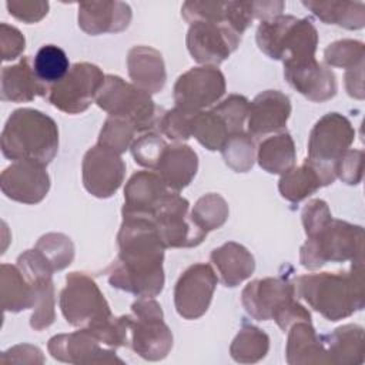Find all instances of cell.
<instances>
[{
    "mask_svg": "<svg viewBox=\"0 0 365 365\" xmlns=\"http://www.w3.org/2000/svg\"><path fill=\"white\" fill-rule=\"evenodd\" d=\"M118 254L108 268L113 288L140 298H154L164 288V250L154 222L148 217L123 215L117 234Z\"/></svg>",
    "mask_w": 365,
    "mask_h": 365,
    "instance_id": "obj_1",
    "label": "cell"
},
{
    "mask_svg": "<svg viewBox=\"0 0 365 365\" xmlns=\"http://www.w3.org/2000/svg\"><path fill=\"white\" fill-rule=\"evenodd\" d=\"M295 295L328 321H339L365 305L364 257L352 261L348 272H312L294 281Z\"/></svg>",
    "mask_w": 365,
    "mask_h": 365,
    "instance_id": "obj_2",
    "label": "cell"
},
{
    "mask_svg": "<svg viewBox=\"0 0 365 365\" xmlns=\"http://www.w3.org/2000/svg\"><path fill=\"white\" fill-rule=\"evenodd\" d=\"M58 150V127L47 114L34 108H17L1 131V153L13 161L47 165Z\"/></svg>",
    "mask_w": 365,
    "mask_h": 365,
    "instance_id": "obj_3",
    "label": "cell"
},
{
    "mask_svg": "<svg viewBox=\"0 0 365 365\" xmlns=\"http://www.w3.org/2000/svg\"><path fill=\"white\" fill-rule=\"evenodd\" d=\"M241 302L254 319H274L284 332L295 322H311L309 311L297 301L294 284L284 277H267L248 282L241 292Z\"/></svg>",
    "mask_w": 365,
    "mask_h": 365,
    "instance_id": "obj_4",
    "label": "cell"
},
{
    "mask_svg": "<svg viewBox=\"0 0 365 365\" xmlns=\"http://www.w3.org/2000/svg\"><path fill=\"white\" fill-rule=\"evenodd\" d=\"M255 40L264 54L285 64L315 58L318 31L311 19L279 14L259 23Z\"/></svg>",
    "mask_w": 365,
    "mask_h": 365,
    "instance_id": "obj_5",
    "label": "cell"
},
{
    "mask_svg": "<svg viewBox=\"0 0 365 365\" xmlns=\"http://www.w3.org/2000/svg\"><path fill=\"white\" fill-rule=\"evenodd\" d=\"M364 257V228L332 218L307 235L299 251V262L307 269H318L327 262H345Z\"/></svg>",
    "mask_w": 365,
    "mask_h": 365,
    "instance_id": "obj_6",
    "label": "cell"
},
{
    "mask_svg": "<svg viewBox=\"0 0 365 365\" xmlns=\"http://www.w3.org/2000/svg\"><path fill=\"white\" fill-rule=\"evenodd\" d=\"M96 104L111 117L128 120L137 133H147L158 127L163 115V110L155 106L148 93L114 74L106 76Z\"/></svg>",
    "mask_w": 365,
    "mask_h": 365,
    "instance_id": "obj_7",
    "label": "cell"
},
{
    "mask_svg": "<svg viewBox=\"0 0 365 365\" xmlns=\"http://www.w3.org/2000/svg\"><path fill=\"white\" fill-rule=\"evenodd\" d=\"M58 304L64 319L70 325L87 331L96 329L113 317L110 305L96 281L78 271L67 274Z\"/></svg>",
    "mask_w": 365,
    "mask_h": 365,
    "instance_id": "obj_8",
    "label": "cell"
},
{
    "mask_svg": "<svg viewBox=\"0 0 365 365\" xmlns=\"http://www.w3.org/2000/svg\"><path fill=\"white\" fill-rule=\"evenodd\" d=\"M128 346L147 361L164 359L173 348V334L164 322L161 305L154 298L131 304Z\"/></svg>",
    "mask_w": 365,
    "mask_h": 365,
    "instance_id": "obj_9",
    "label": "cell"
},
{
    "mask_svg": "<svg viewBox=\"0 0 365 365\" xmlns=\"http://www.w3.org/2000/svg\"><path fill=\"white\" fill-rule=\"evenodd\" d=\"M250 101L240 94H231L215 107L198 111L191 118V137L210 151L221 150L225 141L244 131Z\"/></svg>",
    "mask_w": 365,
    "mask_h": 365,
    "instance_id": "obj_10",
    "label": "cell"
},
{
    "mask_svg": "<svg viewBox=\"0 0 365 365\" xmlns=\"http://www.w3.org/2000/svg\"><path fill=\"white\" fill-rule=\"evenodd\" d=\"M106 76L101 68L91 63H76L66 77L47 90L48 103L67 114H80L96 101Z\"/></svg>",
    "mask_w": 365,
    "mask_h": 365,
    "instance_id": "obj_11",
    "label": "cell"
},
{
    "mask_svg": "<svg viewBox=\"0 0 365 365\" xmlns=\"http://www.w3.org/2000/svg\"><path fill=\"white\" fill-rule=\"evenodd\" d=\"M190 202L177 191L168 190L148 218L154 222L165 248H191L200 245L207 234L198 231L190 220Z\"/></svg>",
    "mask_w": 365,
    "mask_h": 365,
    "instance_id": "obj_12",
    "label": "cell"
},
{
    "mask_svg": "<svg viewBox=\"0 0 365 365\" xmlns=\"http://www.w3.org/2000/svg\"><path fill=\"white\" fill-rule=\"evenodd\" d=\"M225 77L215 66L192 67L182 73L173 88L175 107L188 113L202 111L225 93Z\"/></svg>",
    "mask_w": 365,
    "mask_h": 365,
    "instance_id": "obj_13",
    "label": "cell"
},
{
    "mask_svg": "<svg viewBox=\"0 0 365 365\" xmlns=\"http://www.w3.org/2000/svg\"><path fill=\"white\" fill-rule=\"evenodd\" d=\"M241 34L227 24L197 20L190 23L187 31V48L191 57L204 66H218L237 50Z\"/></svg>",
    "mask_w": 365,
    "mask_h": 365,
    "instance_id": "obj_14",
    "label": "cell"
},
{
    "mask_svg": "<svg viewBox=\"0 0 365 365\" xmlns=\"http://www.w3.org/2000/svg\"><path fill=\"white\" fill-rule=\"evenodd\" d=\"M16 265L30 282L37 297V302L30 317V327L34 331H43L44 328H48L56 319V299L53 284L54 269L36 248L27 250L20 254Z\"/></svg>",
    "mask_w": 365,
    "mask_h": 365,
    "instance_id": "obj_15",
    "label": "cell"
},
{
    "mask_svg": "<svg viewBox=\"0 0 365 365\" xmlns=\"http://www.w3.org/2000/svg\"><path fill=\"white\" fill-rule=\"evenodd\" d=\"M218 277L205 262L190 265L177 279L174 287V305L184 319H197L210 308Z\"/></svg>",
    "mask_w": 365,
    "mask_h": 365,
    "instance_id": "obj_16",
    "label": "cell"
},
{
    "mask_svg": "<svg viewBox=\"0 0 365 365\" xmlns=\"http://www.w3.org/2000/svg\"><path fill=\"white\" fill-rule=\"evenodd\" d=\"M355 138L351 121L339 113L322 115L309 133L308 157L309 160L334 167L339 157L349 150Z\"/></svg>",
    "mask_w": 365,
    "mask_h": 365,
    "instance_id": "obj_17",
    "label": "cell"
},
{
    "mask_svg": "<svg viewBox=\"0 0 365 365\" xmlns=\"http://www.w3.org/2000/svg\"><path fill=\"white\" fill-rule=\"evenodd\" d=\"M81 174L83 185L91 195L108 198L123 184L125 164L120 154L97 144L84 154Z\"/></svg>",
    "mask_w": 365,
    "mask_h": 365,
    "instance_id": "obj_18",
    "label": "cell"
},
{
    "mask_svg": "<svg viewBox=\"0 0 365 365\" xmlns=\"http://www.w3.org/2000/svg\"><path fill=\"white\" fill-rule=\"evenodd\" d=\"M47 349L54 359L66 364H124L113 348H103L101 342L83 328L70 334L51 336Z\"/></svg>",
    "mask_w": 365,
    "mask_h": 365,
    "instance_id": "obj_19",
    "label": "cell"
},
{
    "mask_svg": "<svg viewBox=\"0 0 365 365\" xmlns=\"http://www.w3.org/2000/svg\"><path fill=\"white\" fill-rule=\"evenodd\" d=\"M3 194L17 202L37 204L50 190V177L46 165L34 161H14L0 175Z\"/></svg>",
    "mask_w": 365,
    "mask_h": 365,
    "instance_id": "obj_20",
    "label": "cell"
},
{
    "mask_svg": "<svg viewBox=\"0 0 365 365\" xmlns=\"http://www.w3.org/2000/svg\"><path fill=\"white\" fill-rule=\"evenodd\" d=\"M284 76L288 84L309 101L324 103L336 94L334 71L324 67L315 58L285 63Z\"/></svg>",
    "mask_w": 365,
    "mask_h": 365,
    "instance_id": "obj_21",
    "label": "cell"
},
{
    "mask_svg": "<svg viewBox=\"0 0 365 365\" xmlns=\"http://www.w3.org/2000/svg\"><path fill=\"white\" fill-rule=\"evenodd\" d=\"M291 114L288 96L278 90L259 93L251 103L247 115V133L251 137L282 131Z\"/></svg>",
    "mask_w": 365,
    "mask_h": 365,
    "instance_id": "obj_22",
    "label": "cell"
},
{
    "mask_svg": "<svg viewBox=\"0 0 365 365\" xmlns=\"http://www.w3.org/2000/svg\"><path fill=\"white\" fill-rule=\"evenodd\" d=\"M335 178L336 175L334 167L305 158L301 165L292 167L287 173L281 174L278 190L285 200L299 202L319 188L332 184Z\"/></svg>",
    "mask_w": 365,
    "mask_h": 365,
    "instance_id": "obj_23",
    "label": "cell"
},
{
    "mask_svg": "<svg viewBox=\"0 0 365 365\" xmlns=\"http://www.w3.org/2000/svg\"><path fill=\"white\" fill-rule=\"evenodd\" d=\"M133 13L124 1H83L78 4V27L90 34L120 33L130 26Z\"/></svg>",
    "mask_w": 365,
    "mask_h": 365,
    "instance_id": "obj_24",
    "label": "cell"
},
{
    "mask_svg": "<svg viewBox=\"0 0 365 365\" xmlns=\"http://www.w3.org/2000/svg\"><path fill=\"white\" fill-rule=\"evenodd\" d=\"M170 188L154 171H137L125 184L123 215L148 217Z\"/></svg>",
    "mask_w": 365,
    "mask_h": 365,
    "instance_id": "obj_25",
    "label": "cell"
},
{
    "mask_svg": "<svg viewBox=\"0 0 365 365\" xmlns=\"http://www.w3.org/2000/svg\"><path fill=\"white\" fill-rule=\"evenodd\" d=\"M0 84L1 100L11 103H27L38 96L46 97L48 90V86L38 80L30 57L3 67Z\"/></svg>",
    "mask_w": 365,
    "mask_h": 365,
    "instance_id": "obj_26",
    "label": "cell"
},
{
    "mask_svg": "<svg viewBox=\"0 0 365 365\" xmlns=\"http://www.w3.org/2000/svg\"><path fill=\"white\" fill-rule=\"evenodd\" d=\"M127 68L133 84L148 94L160 93L165 86V64L161 53L153 47L134 46L130 48Z\"/></svg>",
    "mask_w": 365,
    "mask_h": 365,
    "instance_id": "obj_27",
    "label": "cell"
},
{
    "mask_svg": "<svg viewBox=\"0 0 365 365\" xmlns=\"http://www.w3.org/2000/svg\"><path fill=\"white\" fill-rule=\"evenodd\" d=\"M198 170L197 153L187 144H168L160 158L155 173L173 191L185 188Z\"/></svg>",
    "mask_w": 365,
    "mask_h": 365,
    "instance_id": "obj_28",
    "label": "cell"
},
{
    "mask_svg": "<svg viewBox=\"0 0 365 365\" xmlns=\"http://www.w3.org/2000/svg\"><path fill=\"white\" fill-rule=\"evenodd\" d=\"M210 259L220 274L222 285L234 288L251 277L255 269L252 254L241 244L228 241L212 250Z\"/></svg>",
    "mask_w": 365,
    "mask_h": 365,
    "instance_id": "obj_29",
    "label": "cell"
},
{
    "mask_svg": "<svg viewBox=\"0 0 365 365\" xmlns=\"http://www.w3.org/2000/svg\"><path fill=\"white\" fill-rule=\"evenodd\" d=\"M285 354L289 365L328 364L322 336L315 332L308 321H299L291 325Z\"/></svg>",
    "mask_w": 365,
    "mask_h": 365,
    "instance_id": "obj_30",
    "label": "cell"
},
{
    "mask_svg": "<svg viewBox=\"0 0 365 365\" xmlns=\"http://www.w3.org/2000/svg\"><path fill=\"white\" fill-rule=\"evenodd\" d=\"M328 364H362L364 361V328L356 324L338 327L322 336Z\"/></svg>",
    "mask_w": 365,
    "mask_h": 365,
    "instance_id": "obj_31",
    "label": "cell"
},
{
    "mask_svg": "<svg viewBox=\"0 0 365 365\" xmlns=\"http://www.w3.org/2000/svg\"><path fill=\"white\" fill-rule=\"evenodd\" d=\"M0 297L4 312H20L34 308L36 292L17 265L1 264L0 267Z\"/></svg>",
    "mask_w": 365,
    "mask_h": 365,
    "instance_id": "obj_32",
    "label": "cell"
},
{
    "mask_svg": "<svg viewBox=\"0 0 365 365\" xmlns=\"http://www.w3.org/2000/svg\"><path fill=\"white\" fill-rule=\"evenodd\" d=\"M259 167L269 174H284L295 167V144L288 131H279L264 138L257 148Z\"/></svg>",
    "mask_w": 365,
    "mask_h": 365,
    "instance_id": "obj_33",
    "label": "cell"
},
{
    "mask_svg": "<svg viewBox=\"0 0 365 365\" xmlns=\"http://www.w3.org/2000/svg\"><path fill=\"white\" fill-rule=\"evenodd\" d=\"M325 24H335L346 30L365 26V4L362 1H302Z\"/></svg>",
    "mask_w": 365,
    "mask_h": 365,
    "instance_id": "obj_34",
    "label": "cell"
},
{
    "mask_svg": "<svg viewBox=\"0 0 365 365\" xmlns=\"http://www.w3.org/2000/svg\"><path fill=\"white\" fill-rule=\"evenodd\" d=\"M269 349V336L251 324H244L230 346L231 358L240 364H255L265 358Z\"/></svg>",
    "mask_w": 365,
    "mask_h": 365,
    "instance_id": "obj_35",
    "label": "cell"
},
{
    "mask_svg": "<svg viewBox=\"0 0 365 365\" xmlns=\"http://www.w3.org/2000/svg\"><path fill=\"white\" fill-rule=\"evenodd\" d=\"M228 214L230 208L227 201L220 194L210 192L197 200L190 212V220L198 231L208 234L210 231L222 227Z\"/></svg>",
    "mask_w": 365,
    "mask_h": 365,
    "instance_id": "obj_36",
    "label": "cell"
},
{
    "mask_svg": "<svg viewBox=\"0 0 365 365\" xmlns=\"http://www.w3.org/2000/svg\"><path fill=\"white\" fill-rule=\"evenodd\" d=\"M33 68L41 83L51 86L66 77L70 70V61L63 48L46 44L37 50L33 58Z\"/></svg>",
    "mask_w": 365,
    "mask_h": 365,
    "instance_id": "obj_37",
    "label": "cell"
},
{
    "mask_svg": "<svg viewBox=\"0 0 365 365\" xmlns=\"http://www.w3.org/2000/svg\"><path fill=\"white\" fill-rule=\"evenodd\" d=\"M225 164L235 173H247L255 161V144L247 131H240L231 135L221 148Z\"/></svg>",
    "mask_w": 365,
    "mask_h": 365,
    "instance_id": "obj_38",
    "label": "cell"
},
{
    "mask_svg": "<svg viewBox=\"0 0 365 365\" xmlns=\"http://www.w3.org/2000/svg\"><path fill=\"white\" fill-rule=\"evenodd\" d=\"M34 248L47 259L54 271L64 269L74 258V244L70 237L61 232L41 235Z\"/></svg>",
    "mask_w": 365,
    "mask_h": 365,
    "instance_id": "obj_39",
    "label": "cell"
},
{
    "mask_svg": "<svg viewBox=\"0 0 365 365\" xmlns=\"http://www.w3.org/2000/svg\"><path fill=\"white\" fill-rule=\"evenodd\" d=\"M135 133V127L128 120L108 115L100 130L97 144L121 154L131 147Z\"/></svg>",
    "mask_w": 365,
    "mask_h": 365,
    "instance_id": "obj_40",
    "label": "cell"
},
{
    "mask_svg": "<svg viewBox=\"0 0 365 365\" xmlns=\"http://www.w3.org/2000/svg\"><path fill=\"white\" fill-rule=\"evenodd\" d=\"M365 46L362 41L344 38L327 46L324 50V60L331 67H341L351 70L364 64Z\"/></svg>",
    "mask_w": 365,
    "mask_h": 365,
    "instance_id": "obj_41",
    "label": "cell"
},
{
    "mask_svg": "<svg viewBox=\"0 0 365 365\" xmlns=\"http://www.w3.org/2000/svg\"><path fill=\"white\" fill-rule=\"evenodd\" d=\"M167 145L168 144L161 135L153 131H147L134 140L130 150L134 161L138 165L155 171Z\"/></svg>",
    "mask_w": 365,
    "mask_h": 365,
    "instance_id": "obj_42",
    "label": "cell"
},
{
    "mask_svg": "<svg viewBox=\"0 0 365 365\" xmlns=\"http://www.w3.org/2000/svg\"><path fill=\"white\" fill-rule=\"evenodd\" d=\"M181 16L187 23L207 20L228 26L230 1H185L181 7Z\"/></svg>",
    "mask_w": 365,
    "mask_h": 365,
    "instance_id": "obj_43",
    "label": "cell"
},
{
    "mask_svg": "<svg viewBox=\"0 0 365 365\" xmlns=\"http://www.w3.org/2000/svg\"><path fill=\"white\" fill-rule=\"evenodd\" d=\"M195 113H188L182 108L174 107L163 113L158 128L160 131L174 141H185L191 137V118Z\"/></svg>",
    "mask_w": 365,
    "mask_h": 365,
    "instance_id": "obj_44",
    "label": "cell"
},
{
    "mask_svg": "<svg viewBox=\"0 0 365 365\" xmlns=\"http://www.w3.org/2000/svg\"><path fill=\"white\" fill-rule=\"evenodd\" d=\"M362 164H364V151L349 148L335 163L334 165L335 175L348 185H356L362 180Z\"/></svg>",
    "mask_w": 365,
    "mask_h": 365,
    "instance_id": "obj_45",
    "label": "cell"
},
{
    "mask_svg": "<svg viewBox=\"0 0 365 365\" xmlns=\"http://www.w3.org/2000/svg\"><path fill=\"white\" fill-rule=\"evenodd\" d=\"M6 7L17 20L33 24L47 16L50 6L44 0H7Z\"/></svg>",
    "mask_w": 365,
    "mask_h": 365,
    "instance_id": "obj_46",
    "label": "cell"
},
{
    "mask_svg": "<svg viewBox=\"0 0 365 365\" xmlns=\"http://www.w3.org/2000/svg\"><path fill=\"white\" fill-rule=\"evenodd\" d=\"M301 220L305 234L309 235L319 230L321 227H324L328 221H331L332 214L329 211L328 204L324 200L314 198L302 208Z\"/></svg>",
    "mask_w": 365,
    "mask_h": 365,
    "instance_id": "obj_47",
    "label": "cell"
},
{
    "mask_svg": "<svg viewBox=\"0 0 365 365\" xmlns=\"http://www.w3.org/2000/svg\"><path fill=\"white\" fill-rule=\"evenodd\" d=\"M26 48V38L21 31L7 23L0 24V54L3 61L17 58Z\"/></svg>",
    "mask_w": 365,
    "mask_h": 365,
    "instance_id": "obj_48",
    "label": "cell"
},
{
    "mask_svg": "<svg viewBox=\"0 0 365 365\" xmlns=\"http://www.w3.org/2000/svg\"><path fill=\"white\" fill-rule=\"evenodd\" d=\"M1 364H43L44 356L40 348L29 344H20L9 348L0 356Z\"/></svg>",
    "mask_w": 365,
    "mask_h": 365,
    "instance_id": "obj_49",
    "label": "cell"
},
{
    "mask_svg": "<svg viewBox=\"0 0 365 365\" xmlns=\"http://www.w3.org/2000/svg\"><path fill=\"white\" fill-rule=\"evenodd\" d=\"M345 88L351 97L364 98V64L345 71Z\"/></svg>",
    "mask_w": 365,
    "mask_h": 365,
    "instance_id": "obj_50",
    "label": "cell"
},
{
    "mask_svg": "<svg viewBox=\"0 0 365 365\" xmlns=\"http://www.w3.org/2000/svg\"><path fill=\"white\" fill-rule=\"evenodd\" d=\"M252 7H254V17L259 19L261 21L264 20H269L275 16L282 14L284 9H285V3L284 1H252Z\"/></svg>",
    "mask_w": 365,
    "mask_h": 365,
    "instance_id": "obj_51",
    "label": "cell"
}]
</instances>
